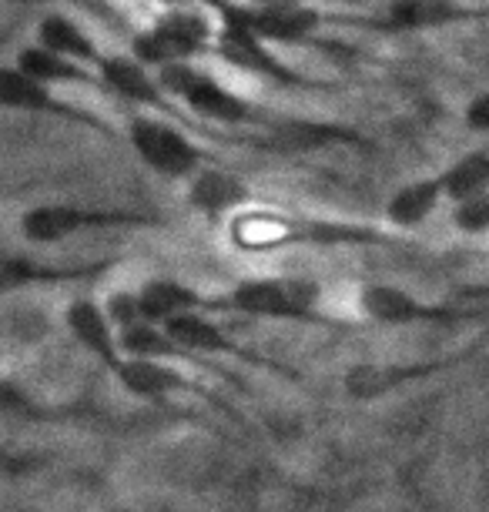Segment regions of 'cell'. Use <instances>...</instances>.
Segmentation results:
<instances>
[{"label":"cell","mask_w":489,"mask_h":512,"mask_svg":"<svg viewBox=\"0 0 489 512\" xmlns=\"http://www.w3.org/2000/svg\"><path fill=\"white\" fill-rule=\"evenodd\" d=\"M218 298V315H242L255 322H285L309 328H349L322 308V288L309 278L258 275L242 278Z\"/></svg>","instance_id":"1"},{"label":"cell","mask_w":489,"mask_h":512,"mask_svg":"<svg viewBox=\"0 0 489 512\" xmlns=\"http://www.w3.org/2000/svg\"><path fill=\"white\" fill-rule=\"evenodd\" d=\"M228 241L238 251H278L295 245H386V235L366 225H345V221H319L282 211H238L228 221Z\"/></svg>","instance_id":"2"},{"label":"cell","mask_w":489,"mask_h":512,"mask_svg":"<svg viewBox=\"0 0 489 512\" xmlns=\"http://www.w3.org/2000/svg\"><path fill=\"white\" fill-rule=\"evenodd\" d=\"M158 225L155 215L124 208H84V205H37L21 215V235L31 245H57V241L101 228H148Z\"/></svg>","instance_id":"3"},{"label":"cell","mask_w":489,"mask_h":512,"mask_svg":"<svg viewBox=\"0 0 489 512\" xmlns=\"http://www.w3.org/2000/svg\"><path fill=\"white\" fill-rule=\"evenodd\" d=\"M165 332L175 338L181 349L198 355V359H215L218 355V359H235L238 365H248V369L275 372L289 382H302V375L289 372V365H282L278 359H272V355H262V352L248 349V345H242V342H235V338L215 322V315H201V312L178 315L165 325Z\"/></svg>","instance_id":"4"},{"label":"cell","mask_w":489,"mask_h":512,"mask_svg":"<svg viewBox=\"0 0 489 512\" xmlns=\"http://www.w3.org/2000/svg\"><path fill=\"white\" fill-rule=\"evenodd\" d=\"M473 352H476V345H469L463 352L443 355V359H426V362H356L345 369L342 389L356 402L386 399V395L406 389V385L426 382L439 372H449V369H456V365L469 362Z\"/></svg>","instance_id":"5"},{"label":"cell","mask_w":489,"mask_h":512,"mask_svg":"<svg viewBox=\"0 0 489 512\" xmlns=\"http://www.w3.org/2000/svg\"><path fill=\"white\" fill-rule=\"evenodd\" d=\"M111 375L124 392L141 402H175L191 395V399L212 405V409H218L222 415H232V409L222 402V395H212L205 385L191 379V372L181 369V365L155 362V359H128V355H124V362Z\"/></svg>","instance_id":"6"},{"label":"cell","mask_w":489,"mask_h":512,"mask_svg":"<svg viewBox=\"0 0 489 512\" xmlns=\"http://www.w3.org/2000/svg\"><path fill=\"white\" fill-rule=\"evenodd\" d=\"M359 312L376 325L389 328H416V325H456L466 312L459 305L426 302V298L406 292L399 285L372 282L359 288Z\"/></svg>","instance_id":"7"},{"label":"cell","mask_w":489,"mask_h":512,"mask_svg":"<svg viewBox=\"0 0 489 512\" xmlns=\"http://www.w3.org/2000/svg\"><path fill=\"white\" fill-rule=\"evenodd\" d=\"M128 141L134 154H138L151 171H158V175H165V178H185L201 161V151L185 134L155 118H134L128 124Z\"/></svg>","instance_id":"8"},{"label":"cell","mask_w":489,"mask_h":512,"mask_svg":"<svg viewBox=\"0 0 489 512\" xmlns=\"http://www.w3.org/2000/svg\"><path fill=\"white\" fill-rule=\"evenodd\" d=\"M161 88L178 94L191 111L205 114V118H212V121L242 124L248 118V104L238 98V94L222 88V84L212 81L208 74L191 71V67H185V64L165 67V71H161Z\"/></svg>","instance_id":"9"},{"label":"cell","mask_w":489,"mask_h":512,"mask_svg":"<svg viewBox=\"0 0 489 512\" xmlns=\"http://www.w3.org/2000/svg\"><path fill=\"white\" fill-rule=\"evenodd\" d=\"M64 328H67V335H71L91 359H98L108 372H114L124 362L118 325L111 322L108 308L101 302H94V298L88 295L71 298L64 308Z\"/></svg>","instance_id":"10"},{"label":"cell","mask_w":489,"mask_h":512,"mask_svg":"<svg viewBox=\"0 0 489 512\" xmlns=\"http://www.w3.org/2000/svg\"><path fill=\"white\" fill-rule=\"evenodd\" d=\"M205 41H208V24L201 21L198 14L175 11V14L161 17L148 34H141L138 41H134V51H138L141 61L171 67V64H181L191 54H198Z\"/></svg>","instance_id":"11"},{"label":"cell","mask_w":489,"mask_h":512,"mask_svg":"<svg viewBox=\"0 0 489 512\" xmlns=\"http://www.w3.org/2000/svg\"><path fill=\"white\" fill-rule=\"evenodd\" d=\"M114 262L94 265H47L21 255H0V295L31 292V288H64V285H88L101 278Z\"/></svg>","instance_id":"12"},{"label":"cell","mask_w":489,"mask_h":512,"mask_svg":"<svg viewBox=\"0 0 489 512\" xmlns=\"http://www.w3.org/2000/svg\"><path fill=\"white\" fill-rule=\"evenodd\" d=\"M222 54H225V61H232L235 67H245V71H252V74H265V77H275V81H282V84H295L289 67L278 64L272 57V51H268L252 31H245V27L235 24V21H225Z\"/></svg>","instance_id":"13"},{"label":"cell","mask_w":489,"mask_h":512,"mask_svg":"<svg viewBox=\"0 0 489 512\" xmlns=\"http://www.w3.org/2000/svg\"><path fill=\"white\" fill-rule=\"evenodd\" d=\"M228 21L242 24L245 31H252L258 41L272 37V41H295V37H305L319 24L315 11H305V7H272V11H245V14H228Z\"/></svg>","instance_id":"14"},{"label":"cell","mask_w":489,"mask_h":512,"mask_svg":"<svg viewBox=\"0 0 489 512\" xmlns=\"http://www.w3.org/2000/svg\"><path fill=\"white\" fill-rule=\"evenodd\" d=\"M443 198L446 195H443V185H439V178L412 181V185L399 188L396 195L389 198L386 221H389L392 228H399V231L419 228L439 208V201H443Z\"/></svg>","instance_id":"15"},{"label":"cell","mask_w":489,"mask_h":512,"mask_svg":"<svg viewBox=\"0 0 489 512\" xmlns=\"http://www.w3.org/2000/svg\"><path fill=\"white\" fill-rule=\"evenodd\" d=\"M101 74H104V84H108L114 94H121V98L161 108V88L151 81L141 64L128 61V57H104Z\"/></svg>","instance_id":"16"},{"label":"cell","mask_w":489,"mask_h":512,"mask_svg":"<svg viewBox=\"0 0 489 512\" xmlns=\"http://www.w3.org/2000/svg\"><path fill=\"white\" fill-rule=\"evenodd\" d=\"M248 191L238 185V178L225 175V171H201L198 181L191 185V205L205 215H218L228 208H245Z\"/></svg>","instance_id":"17"},{"label":"cell","mask_w":489,"mask_h":512,"mask_svg":"<svg viewBox=\"0 0 489 512\" xmlns=\"http://www.w3.org/2000/svg\"><path fill=\"white\" fill-rule=\"evenodd\" d=\"M439 185H443V195L449 201H456V205L489 191V151H473L466 158H459L456 164H449L443 175H439Z\"/></svg>","instance_id":"18"},{"label":"cell","mask_w":489,"mask_h":512,"mask_svg":"<svg viewBox=\"0 0 489 512\" xmlns=\"http://www.w3.org/2000/svg\"><path fill=\"white\" fill-rule=\"evenodd\" d=\"M0 104L14 111H54L47 84L27 77L21 67H0Z\"/></svg>","instance_id":"19"},{"label":"cell","mask_w":489,"mask_h":512,"mask_svg":"<svg viewBox=\"0 0 489 512\" xmlns=\"http://www.w3.org/2000/svg\"><path fill=\"white\" fill-rule=\"evenodd\" d=\"M41 47L54 51L57 57H67V61H98L91 37L78 31L67 17H47L41 24Z\"/></svg>","instance_id":"20"},{"label":"cell","mask_w":489,"mask_h":512,"mask_svg":"<svg viewBox=\"0 0 489 512\" xmlns=\"http://www.w3.org/2000/svg\"><path fill=\"white\" fill-rule=\"evenodd\" d=\"M17 67L41 84H54V81L57 84H78V81H84L78 64L67 61V57H57L54 51H47V47H27V51H21V57H17Z\"/></svg>","instance_id":"21"},{"label":"cell","mask_w":489,"mask_h":512,"mask_svg":"<svg viewBox=\"0 0 489 512\" xmlns=\"http://www.w3.org/2000/svg\"><path fill=\"white\" fill-rule=\"evenodd\" d=\"M459 7L453 0H396L392 4V21L399 27H433L456 21Z\"/></svg>","instance_id":"22"},{"label":"cell","mask_w":489,"mask_h":512,"mask_svg":"<svg viewBox=\"0 0 489 512\" xmlns=\"http://www.w3.org/2000/svg\"><path fill=\"white\" fill-rule=\"evenodd\" d=\"M453 225L463 231V235H486L489 231V191L459 201L453 211Z\"/></svg>","instance_id":"23"},{"label":"cell","mask_w":489,"mask_h":512,"mask_svg":"<svg viewBox=\"0 0 489 512\" xmlns=\"http://www.w3.org/2000/svg\"><path fill=\"white\" fill-rule=\"evenodd\" d=\"M466 128L469 131H479V134L489 131V91L469 101V108H466Z\"/></svg>","instance_id":"24"},{"label":"cell","mask_w":489,"mask_h":512,"mask_svg":"<svg viewBox=\"0 0 489 512\" xmlns=\"http://www.w3.org/2000/svg\"><path fill=\"white\" fill-rule=\"evenodd\" d=\"M258 11H272V7H299V0H255Z\"/></svg>","instance_id":"25"},{"label":"cell","mask_w":489,"mask_h":512,"mask_svg":"<svg viewBox=\"0 0 489 512\" xmlns=\"http://www.w3.org/2000/svg\"><path fill=\"white\" fill-rule=\"evenodd\" d=\"M104 512H175V509H104Z\"/></svg>","instance_id":"26"},{"label":"cell","mask_w":489,"mask_h":512,"mask_svg":"<svg viewBox=\"0 0 489 512\" xmlns=\"http://www.w3.org/2000/svg\"><path fill=\"white\" fill-rule=\"evenodd\" d=\"M24 4H37V0H24Z\"/></svg>","instance_id":"27"},{"label":"cell","mask_w":489,"mask_h":512,"mask_svg":"<svg viewBox=\"0 0 489 512\" xmlns=\"http://www.w3.org/2000/svg\"><path fill=\"white\" fill-rule=\"evenodd\" d=\"M486 512H489V509H486Z\"/></svg>","instance_id":"28"}]
</instances>
